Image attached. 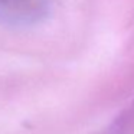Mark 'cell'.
Wrapping results in <instances>:
<instances>
[{"mask_svg":"<svg viewBox=\"0 0 134 134\" xmlns=\"http://www.w3.org/2000/svg\"><path fill=\"white\" fill-rule=\"evenodd\" d=\"M53 0H0V25L7 27H30L51 15Z\"/></svg>","mask_w":134,"mask_h":134,"instance_id":"6da1fadb","label":"cell"}]
</instances>
